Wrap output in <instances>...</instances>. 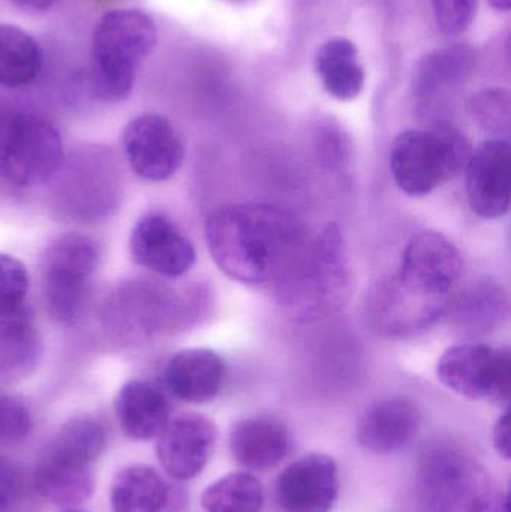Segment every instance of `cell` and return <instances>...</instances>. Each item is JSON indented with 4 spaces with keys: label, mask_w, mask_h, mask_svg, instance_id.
I'll return each mask as SVG.
<instances>
[{
    "label": "cell",
    "mask_w": 511,
    "mask_h": 512,
    "mask_svg": "<svg viewBox=\"0 0 511 512\" xmlns=\"http://www.w3.org/2000/svg\"><path fill=\"white\" fill-rule=\"evenodd\" d=\"M206 239L221 271L246 285H276L309 243L293 213L263 203L216 207L207 216Z\"/></svg>",
    "instance_id": "cell-1"
},
{
    "label": "cell",
    "mask_w": 511,
    "mask_h": 512,
    "mask_svg": "<svg viewBox=\"0 0 511 512\" xmlns=\"http://www.w3.org/2000/svg\"><path fill=\"white\" fill-rule=\"evenodd\" d=\"M276 300L288 318L315 322L341 312L354 291V274L344 234L329 224L309 240L294 267L275 285Z\"/></svg>",
    "instance_id": "cell-2"
},
{
    "label": "cell",
    "mask_w": 511,
    "mask_h": 512,
    "mask_svg": "<svg viewBox=\"0 0 511 512\" xmlns=\"http://www.w3.org/2000/svg\"><path fill=\"white\" fill-rule=\"evenodd\" d=\"M158 44V27L141 9L107 12L92 33L90 84L96 98L119 104L131 96L138 68Z\"/></svg>",
    "instance_id": "cell-3"
},
{
    "label": "cell",
    "mask_w": 511,
    "mask_h": 512,
    "mask_svg": "<svg viewBox=\"0 0 511 512\" xmlns=\"http://www.w3.org/2000/svg\"><path fill=\"white\" fill-rule=\"evenodd\" d=\"M105 447V432L90 417L74 418L48 442L36 462L33 486L57 507L83 504L95 489L93 465Z\"/></svg>",
    "instance_id": "cell-4"
},
{
    "label": "cell",
    "mask_w": 511,
    "mask_h": 512,
    "mask_svg": "<svg viewBox=\"0 0 511 512\" xmlns=\"http://www.w3.org/2000/svg\"><path fill=\"white\" fill-rule=\"evenodd\" d=\"M416 487L422 512H510L509 495H501L483 465L458 448L429 450Z\"/></svg>",
    "instance_id": "cell-5"
},
{
    "label": "cell",
    "mask_w": 511,
    "mask_h": 512,
    "mask_svg": "<svg viewBox=\"0 0 511 512\" xmlns=\"http://www.w3.org/2000/svg\"><path fill=\"white\" fill-rule=\"evenodd\" d=\"M63 161L62 137L53 123L32 111L0 104V185H45Z\"/></svg>",
    "instance_id": "cell-6"
},
{
    "label": "cell",
    "mask_w": 511,
    "mask_h": 512,
    "mask_svg": "<svg viewBox=\"0 0 511 512\" xmlns=\"http://www.w3.org/2000/svg\"><path fill=\"white\" fill-rule=\"evenodd\" d=\"M473 147L450 125L432 131L410 129L393 141L390 170L396 185L410 197H426L465 171Z\"/></svg>",
    "instance_id": "cell-7"
},
{
    "label": "cell",
    "mask_w": 511,
    "mask_h": 512,
    "mask_svg": "<svg viewBox=\"0 0 511 512\" xmlns=\"http://www.w3.org/2000/svg\"><path fill=\"white\" fill-rule=\"evenodd\" d=\"M186 301L174 289L149 279L122 283L105 303V325L123 342L144 343L179 327Z\"/></svg>",
    "instance_id": "cell-8"
},
{
    "label": "cell",
    "mask_w": 511,
    "mask_h": 512,
    "mask_svg": "<svg viewBox=\"0 0 511 512\" xmlns=\"http://www.w3.org/2000/svg\"><path fill=\"white\" fill-rule=\"evenodd\" d=\"M101 251L92 237L69 233L57 237L42 261V291L48 315L63 325L80 319Z\"/></svg>",
    "instance_id": "cell-9"
},
{
    "label": "cell",
    "mask_w": 511,
    "mask_h": 512,
    "mask_svg": "<svg viewBox=\"0 0 511 512\" xmlns=\"http://www.w3.org/2000/svg\"><path fill=\"white\" fill-rule=\"evenodd\" d=\"M437 376L444 387L468 400H491L507 405L511 393L509 348L461 343L444 352Z\"/></svg>",
    "instance_id": "cell-10"
},
{
    "label": "cell",
    "mask_w": 511,
    "mask_h": 512,
    "mask_svg": "<svg viewBox=\"0 0 511 512\" xmlns=\"http://www.w3.org/2000/svg\"><path fill=\"white\" fill-rule=\"evenodd\" d=\"M462 267L461 252L452 240L437 231H422L405 246L396 279L417 297L444 300L461 279Z\"/></svg>",
    "instance_id": "cell-11"
},
{
    "label": "cell",
    "mask_w": 511,
    "mask_h": 512,
    "mask_svg": "<svg viewBox=\"0 0 511 512\" xmlns=\"http://www.w3.org/2000/svg\"><path fill=\"white\" fill-rule=\"evenodd\" d=\"M122 144L131 170L149 182L171 179L185 159L179 132L161 114L144 113L129 120Z\"/></svg>",
    "instance_id": "cell-12"
},
{
    "label": "cell",
    "mask_w": 511,
    "mask_h": 512,
    "mask_svg": "<svg viewBox=\"0 0 511 512\" xmlns=\"http://www.w3.org/2000/svg\"><path fill=\"white\" fill-rule=\"evenodd\" d=\"M119 174L114 159L104 150H86L72 159L59 188L65 210L80 219L107 215L119 200Z\"/></svg>",
    "instance_id": "cell-13"
},
{
    "label": "cell",
    "mask_w": 511,
    "mask_h": 512,
    "mask_svg": "<svg viewBox=\"0 0 511 512\" xmlns=\"http://www.w3.org/2000/svg\"><path fill=\"white\" fill-rule=\"evenodd\" d=\"M135 264L164 277H180L194 267V243L164 213H147L129 239Z\"/></svg>",
    "instance_id": "cell-14"
},
{
    "label": "cell",
    "mask_w": 511,
    "mask_h": 512,
    "mask_svg": "<svg viewBox=\"0 0 511 512\" xmlns=\"http://www.w3.org/2000/svg\"><path fill=\"white\" fill-rule=\"evenodd\" d=\"M216 438L218 429L206 415L188 412L170 418L158 435L159 463L174 480H194L209 463Z\"/></svg>",
    "instance_id": "cell-15"
},
{
    "label": "cell",
    "mask_w": 511,
    "mask_h": 512,
    "mask_svg": "<svg viewBox=\"0 0 511 512\" xmlns=\"http://www.w3.org/2000/svg\"><path fill=\"white\" fill-rule=\"evenodd\" d=\"M465 191L471 210L483 219H500L509 213L511 198V147L503 138L480 144L465 167Z\"/></svg>",
    "instance_id": "cell-16"
},
{
    "label": "cell",
    "mask_w": 511,
    "mask_h": 512,
    "mask_svg": "<svg viewBox=\"0 0 511 512\" xmlns=\"http://www.w3.org/2000/svg\"><path fill=\"white\" fill-rule=\"evenodd\" d=\"M339 468L327 454H308L279 475L276 498L282 512H330L338 501Z\"/></svg>",
    "instance_id": "cell-17"
},
{
    "label": "cell",
    "mask_w": 511,
    "mask_h": 512,
    "mask_svg": "<svg viewBox=\"0 0 511 512\" xmlns=\"http://www.w3.org/2000/svg\"><path fill=\"white\" fill-rule=\"evenodd\" d=\"M447 309V298L417 297L395 277L378 282L366 301V318L374 330L387 336H405L422 330Z\"/></svg>",
    "instance_id": "cell-18"
},
{
    "label": "cell",
    "mask_w": 511,
    "mask_h": 512,
    "mask_svg": "<svg viewBox=\"0 0 511 512\" xmlns=\"http://www.w3.org/2000/svg\"><path fill=\"white\" fill-rule=\"evenodd\" d=\"M419 427V408L411 400H381L360 418L357 441L363 450L386 456L408 447Z\"/></svg>",
    "instance_id": "cell-19"
},
{
    "label": "cell",
    "mask_w": 511,
    "mask_h": 512,
    "mask_svg": "<svg viewBox=\"0 0 511 512\" xmlns=\"http://www.w3.org/2000/svg\"><path fill=\"white\" fill-rule=\"evenodd\" d=\"M225 376V363L212 349L192 348L180 351L168 361L164 379L174 397L186 403L212 402Z\"/></svg>",
    "instance_id": "cell-20"
},
{
    "label": "cell",
    "mask_w": 511,
    "mask_h": 512,
    "mask_svg": "<svg viewBox=\"0 0 511 512\" xmlns=\"http://www.w3.org/2000/svg\"><path fill=\"white\" fill-rule=\"evenodd\" d=\"M290 448V432L273 418H246L231 429V454L248 471L266 472L276 468L284 462Z\"/></svg>",
    "instance_id": "cell-21"
},
{
    "label": "cell",
    "mask_w": 511,
    "mask_h": 512,
    "mask_svg": "<svg viewBox=\"0 0 511 512\" xmlns=\"http://www.w3.org/2000/svg\"><path fill=\"white\" fill-rule=\"evenodd\" d=\"M171 406L161 388L146 381H129L116 397V417L135 441L156 438L170 421Z\"/></svg>",
    "instance_id": "cell-22"
},
{
    "label": "cell",
    "mask_w": 511,
    "mask_h": 512,
    "mask_svg": "<svg viewBox=\"0 0 511 512\" xmlns=\"http://www.w3.org/2000/svg\"><path fill=\"white\" fill-rule=\"evenodd\" d=\"M170 502V487L150 466L123 469L111 486L113 512H164Z\"/></svg>",
    "instance_id": "cell-23"
},
{
    "label": "cell",
    "mask_w": 511,
    "mask_h": 512,
    "mask_svg": "<svg viewBox=\"0 0 511 512\" xmlns=\"http://www.w3.org/2000/svg\"><path fill=\"white\" fill-rule=\"evenodd\" d=\"M315 71L324 90L339 101H351L362 93L365 72L357 60V48L345 38H333L318 50Z\"/></svg>",
    "instance_id": "cell-24"
},
{
    "label": "cell",
    "mask_w": 511,
    "mask_h": 512,
    "mask_svg": "<svg viewBox=\"0 0 511 512\" xmlns=\"http://www.w3.org/2000/svg\"><path fill=\"white\" fill-rule=\"evenodd\" d=\"M42 60L41 45L29 32L0 23V87L29 86L41 72Z\"/></svg>",
    "instance_id": "cell-25"
},
{
    "label": "cell",
    "mask_w": 511,
    "mask_h": 512,
    "mask_svg": "<svg viewBox=\"0 0 511 512\" xmlns=\"http://www.w3.org/2000/svg\"><path fill=\"white\" fill-rule=\"evenodd\" d=\"M41 352L38 331L32 319L24 313H15L0 319V373L20 376L35 367Z\"/></svg>",
    "instance_id": "cell-26"
},
{
    "label": "cell",
    "mask_w": 511,
    "mask_h": 512,
    "mask_svg": "<svg viewBox=\"0 0 511 512\" xmlns=\"http://www.w3.org/2000/svg\"><path fill=\"white\" fill-rule=\"evenodd\" d=\"M264 502L261 481L243 471L225 475L201 495V507L206 512H261Z\"/></svg>",
    "instance_id": "cell-27"
},
{
    "label": "cell",
    "mask_w": 511,
    "mask_h": 512,
    "mask_svg": "<svg viewBox=\"0 0 511 512\" xmlns=\"http://www.w3.org/2000/svg\"><path fill=\"white\" fill-rule=\"evenodd\" d=\"M473 63V51L465 45H453L452 48L435 51L420 62L417 83L425 90L432 89L444 81L467 74Z\"/></svg>",
    "instance_id": "cell-28"
},
{
    "label": "cell",
    "mask_w": 511,
    "mask_h": 512,
    "mask_svg": "<svg viewBox=\"0 0 511 512\" xmlns=\"http://www.w3.org/2000/svg\"><path fill=\"white\" fill-rule=\"evenodd\" d=\"M29 288L26 265L15 256L0 254V319L24 309Z\"/></svg>",
    "instance_id": "cell-29"
},
{
    "label": "cell",
    "mask_w": 511,
    "mask_h": 512,
    "mask_svg": "<svg viewBox=\"0 0 511 512\" xmlns=\"http://www.w3.org/2000/svg\"><path fill=\"white\" fill-rule=\"evenodd\" d=\"M474 122L486 132L507 135L510 131V93L506 89H486L470 102Z\"/></svg>",
    "instance_id": "cell-30"
},
{
    "label": "cell",
    "mask_w": 511,
    "mask_h": 512,
    "mask_svg": "<svg viewBox=\"0 0 511 512\" xmlns=\"http://www.w3.org/2000/svg\"><path fill=\"white\" fill-rule=\"evenodd\" d=\"M504 307H506V297L500 288L482 283L462 297L461 303L456 307L458 310L456 316L464 321V324L470 322L471 327L474 325L477 327L479 324L491 321V318H498Z\"/></svg>",
    "instance_id": "cell-31"
},
{
    "label": "cell",
    "mask_w": 511,
    "mask_h": 512,
    "mask_svg": "<svg viewBox=\"0 0 511 512\" xmlns=\"http://www.w3.org/2000/svg\"><path fill=\"white\" fill-rule=\"evenodd\" d=\"M33 418L23 400L0 394V445L20 444L32 432Z\"/></svg>",
    "instance_id": "cell-32"
},
{
    "label": "cell",
    "mask_w": 511,
    "mask_h": 512,
    "mask_svg": "<svg viewBox=\"0 0 511 512\" xmlns=\"http://www.w3.org/2000/svg\"><path fill=\"white\" fill-rule=\"evenodd\" d=\"M438 27L447 35H461L473 24L477 0H429Z\"/></svg>",
    "instance_id": "cell-33"
},
{
    "label": "cell",
    "mask_w": 511,
    "mask_h": 512,
    "mask_svg": "<svg viewBox=\"0 0 511 512\" xmlns=\"http://www.w3.org/2000/svg\"><path fill=\"white\" fill-rule=\"evenodd\" d=\"M26 480L17 462L0 454V512H14L23 501Z\"/></svg>",
    "instance_id": "cell-34"
},
{
    "label": "cell",
    "mask_w": 511,
    "mask_h": 512,
    "mask_svg": "<svg viewBox=\"0 0 511 512\" xmlns=\"http://www.w3.org/2000/svg\"><path fill=\"white\" fill-rule=\"evenodd\" d=\"M494 447L497 453L503 459L510 460L511 457V442H510V414L509 411L504 412L498 418L497 424L494 427Z\"/></svg>",
    "instance_id": "cell-35"
},
{
    "label": "cell",
    "mask_w": 511,
    "mask_h": 512,
    "mask_svg": "<svg viewBox=\"0 0 511 512\" xmlns=\"http://www.w3.org/2000/svg\"><path fill=\"white\" fill-rule=\"evenodd\" d=\"M56 2L57 0H12L15 6L30 12L47 11Z\"/></svg>",
    "instance_id": "cell-36"
},
{
    "label": "cell",
    "mask_w": 511,
    "mask_h": 512,
    "mask_svg": "<svg viewBox=\"0 0 511 512\" xmlns=\"http://www.w3.org/2000/svg\"><path fill=\"white\" fill-rule=\"evenodd\" d=\"M497 11L507 12L510 9L511 0H488Z\"/></svg>",
    "instance_id": "cell-37"
},
{
    "label": "cell",
    "mask_w": 511,
    "mask_h": 512,
    "mask_svg": "<svg viewBox=\"0 0 511 512\" xmlns=\"http://www.w3.org/2000/svg\"><path fill=\"white\" fill-rule=\"evenodd\" d=\"M230 3H236V5H243V3L251 2V0H227Z\"/></svg>",
    "instance_id": "cell-38"
},
{
    "label": "cell",
    "mask_w": 511,
    "mask_h": 512,
    "mask_svg": "<svg viewBox=\"0 0 511 512\" xmlns=\"http://www.w3.org/2000/svg\"><path fill=\"white\" fill-rule=\"evenodd\" d=\"M96 2H113V0H96Z\"/></svg>",
    "instance_id": "cell-39"
},
{
    "label": "cell",
    "mask_w": 511,
    "mask_h": 512,
    "mask_svg": "<svg viewBox=\"0 0 511 512\" xmlns=\"http://www.w3.org/2000/svg\"><path fill=\"white\" fill-rule=\"evenodd\" d=\"M65 512H83V511H65Z\"/></svg>",
    "instance_id": "cell-40"
}]
</instances>
